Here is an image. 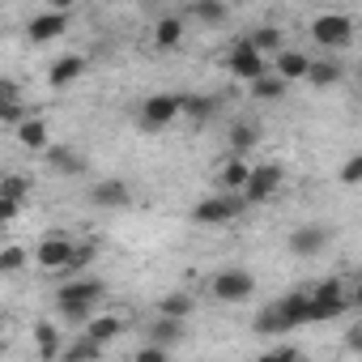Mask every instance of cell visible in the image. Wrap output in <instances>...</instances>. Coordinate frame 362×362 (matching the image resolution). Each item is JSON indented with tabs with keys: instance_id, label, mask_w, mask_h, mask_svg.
I'll list each match as a JSON object with an SVG mask.
<instances>
[{
	"instance_id": "obj_42",
	"label": "cell",
	"mask_w": 362,
	"mask_h": 362,
	"mask_svg": "<svg viewBox=\"0 0 362 362\" xmlns=\"http://www.w3.org/2000/svg\"><path fill=\"white\" fill-rule=\"evenodd\" d=\"M0 332H5V315H0Z\"/></svg>"
},
{
	"instance_id": "obj_9",
	"label": "cell",
	"mask_w": 362,
	"mask_h": 362,
	"mask_svg": "<svg viewBox=\"0 0 362 362\" xmlns=\"http://www.w3.org/2000/svg\"><path fill=\"white\" fill-rule=\"evenodd\" d=\"M69 256H73V243H69L64 235H47L30 260H35L39 269H47V273H56V269H64V264H69Z\"/></svg>"
},
{
	"instance_id": "obj_12",
	"label": "cell",
	"mask_w": 362,
	"mask_h": 362,
	"mask_svg": "<svg viewBox=\"0 0 362 362\" xmlns=\"http://www.w3.org/2000/svg\"><path fill=\"white\" fill-rule=\"evenodd\" d=\"M328 247V226H298L294 235H290V252L294 256H315V252H324Z\"/></svg>"
},
{
	"instance_id": "obj_24",
	"label": "cell",
	"mask_w": 362,
	"mask_h": 362,
	"mask_svg": "<svg viewBox=\"0 0 362 362\" xmlns=\"http://www.w3.org/2000/svg\"><path fill=\"white\" fill-rule=\"evenodd\" d=\"M98 354H103V345H98L94 337H86V332H81L73 345H60V354H56V358H64V362H81V358H98Z\"/></svg>"
},
{
	"instance_id": "obj_25",
	"label": "cell",
	"mask_w": 362,
	"mask_h": 362,
	"mask_svg": "<svg viewBox=\"0 0 362 362\" xmlns=\"http://www.w3.org/2000/svg\"><path fill=\"white\" fill-rule=\"evenodd\" d=\"M179 111H184L192 124H209L214 103H209V98H201V94H179Z\"/></svg>"
},
{
	"instance_id": "obj_39",
	"label": "cell",
	"mask_w": 362,
	"mask_h": 362,
	"mask_svg": "<svg viewBox=\"0 0 362 362\" xmlns=\"http://www.w3.org/2000/svg\"><path fill=\"white\" fill-rule=\"evenodd\" d=\"M136 358H141V362H162V358H166V345H158V341H153V345L136 349Z\"/></svg>"
},
{
	"instance_id": "obj_36",
	"label": "cell",
	"mask_w": 362,
	"mask_h": 362,
	"mask_svg": "<svg viewBox=\"0 0 362 362\" xmlns=\"http://www.w3.org/2000/svg\"><path fill=\"white\" fill-rule=\"evenodd\" d=\"M0 103H22V86L9 81V77H0Z\"/></svg>"
},
{
	"instance_id": "obj_28",
	"label": "cell",
	"mask_w": 362,
	"mask_h": 362,
	"mask_svg": "<svg viewBox=\"0 0 362 362\" xmlns=\"http://www.w3.org/2000/svg\"><path fill=\"white\" fill-rule=\"evenodd\" d=\"M179 337H184V320H170V315H158V324H153V341L158 345H179Z\"/></svg>"
},
{
	"instance_id": "obj_4",
	"label": "cell",
	"mask_w": 362,
	"mask_h": 362,
	"mask_svg": "<svg viewBox=\"0 0 362 362\" xmlns=\"http://www.w3.org/2000/svg\"><path fill=\"white\" fill-rule=\"evenodd\" d=\"M243 201L247 205H260V201H273L281 192V166L277 162H260V166H247V179H243Z\"/></svg>"
},
{
	"instance_id": "obj_17",
	"label": "cell",
	"mask_w": 362,
	"mask_h": 362,
	"mask_svg": "<svg viewBox=\"0 0 362 362\" xmlns=\"http://www.w3.org/2000/svg\"><path fill=\"white\" fill-rule=\"evenodd\" d=\"M188 18H192V22H205V26H218V22L230 18V9H226V0H192V5H188Z\"/></svg>"
},
{
	"instance_id": "obj_7",
	"label": "cell",
	"mask_w": 362,
	"mask_h": 362,
	"mask_svg": "<svg viewBox=\"0 0 362 362\" xmlns=\"http://www.w3.org/2000/svg\"><path fill=\"white\" fill-rule=\"evenodd\" d=\"M179 119V94H153L141 103V128L158 132V128H170Z\"/></svg>"
},
{
	"instance_id": "obj_6",
	"label": "cell",
	"mask_w": 362,
	"mask_h": 362,
	"mask_svg": "<svg viewBox=\"0 0 362 362\" xmlns=\"http://www.w3.org/2000/svg\"><path fill=\"white\" fill-rule=\"evenodd\" d=\"M214 298L218 303H243V298H252L256 294V277L252 273H243V269H226V273H218L214 277Z\"/></svg>"
},
{
	"instance_id": "obj_40",
	"label": "cell",
	"mask_w": 362,
	"mask_h": 362,
	"mask_svg": "<svg viewBox=\"0 0 362 362\" xmlns=\"http://www.w3.org/2000/svg\"><path fill=\"white\" fill-rule=\"evenodd\" d=\"M77 5V0H47V9H60V13H69Z\"/></svg>"
},
{
	"instance_id": "obj_18",
	"label": "cell",
	"mask_w": 362,
	"mask_h": 362,
	"mask_svg": "<svg viewBox=\"0 0 362 362\" xmlns=\"http://www.w3.org/2000/svg\"><path fill=\"white\" fill-rule=\"evenodd\" d=\"M18 141H22L26 149H47V145H52V136H47V124H43V119H35V115L18 119Z\"/></svg>"
},
{
	"instance_id": "obj_11",
	"label": "cell",
	"mask_w": 362,
	"mask_h": 362,
	"mask_svg": "<svg viewBox=\"0 0 362 362\" xmlns=\"http://www.w3.org/2000/svg\"><path fill=\"white\" fill-rule=\"evenodd\" d=\"M64 30H69V13H60V9L39 13V18H30V26H26L30 43H52V39H60Z\"/></svg>"
},
{
	"instance_id": "obj_26",
	"label": "cell",
	"mask_w": 362,
	"mask_h": 362,
	"mask_svg": "<svg viewBox=\"0 0 362 362\" xmlns=\"http://www.w3.org/2000/svg\"><path fill=\"white\" fill-rule=\"evenodd\" d=\"M35 341H39V354H43V358H56V354H60V328H56L52 320H39V324H35Z\"/></svg>"
},
{
	"instance_id": "obj_2",
	"label": "cell",
	"mask_w": 362,
	"mask_h": 362,
	"mask_svg": "<svg viewBox=\"0 0 362 362\" xmlns=\"http://www.w3.org/2000/svg\"><path fill=\"white\" fill-rule=\"evenodd\" d=\"M107 294V286L98 281V277H77V281H64L60 290H56V307H60V315L69 320V324H86L90 315H94V303Z\"/></svg>"
},
{
	"instance_id": "obj_21",
	"label": "cell",
	"mask_w": 362,
	"mask_h": 362,
	"mask_svg": "<svg viewBox=\"0 0 362 362\" xmlns=\"http://www.w3.org/2000/svg\"><path fill=\"white\" fill-rule=\"evenodd\" d=\"M286 77H277V73H260V77H252V98H264V103H273V98H281L286 94Z\"/></svg>"
},
{
	"instance_id": "obj_29",
	"label": "cell",
	"mask_w": 362,
	"mask_h": 362,
	"mask_svg": "<svg viewBox=\"0 0 362 362\" xmlns=\"http://www.w3.org/2000/svg\"><path fill=\"white\" fill-rule=\"evenodd\" d=\"M256 141H260V128H252L247 119L230 124V149H235V153H247V149H252Z\"/></svg>"
},
{
	"instance_id": "obj_5",
	"label": "cell",
	"mask_w": 362,
	"mask_h": 362,
	"mask_svg": "<svg viewBox=\"0 0 362 362\" xmlns=\"http://www.w3.org/2000/svg\"><path fill=\"white\" fill-rule=\"evenodd\" d=\"M311 39L328 52H341V47L354 43V18L349 13H320L311 22Z\"/></svg>"
},
{
	"instance_id": "obj_38",
	"label": "cell",
	"mask_w": 362,
	"mask_h": 362,
	"mask_svg": "<svg viewBox=\"0 0 362 362\" xmlns=\"http://www.w3.org/2000/svg\"><path fill=\"white\" fill-rule=\"evenodd\" d=\"M18 214H22V205H18V201H9L5 192H0V226H5V222H13Z\"/></svg>"
},
{
	"instance_id": "obj_27",
	"label": "cell",
	"mask_w": 362,
	"mask_h": 362,
	"mask_svg": "<svg viewBox=\"0 0 362 362\" xmlns=\"http://www.w3.org/2000/svg\"><path fill=\"white\" fill-rule=\"evenodd\" d=\"M179 39H184V22L179 18H162L158 22V30H153V47H179Z\"/></svg>"
},
{
	"instance_id": "obj_33",
	"label": "cell",
	"mask_w": 362,
	"mask_h": 362,
	"mask_svg": "<svg viewBox=\"0 0 362 362\" xmlns=\"http://www.w3.org/2000/svg\"><path fill=\"white\" fill-rule=\"evenodd\" d=\"M0 192H5L9 201H18V205H26V192H30V179H22V175H9V179H0Z\"/></svg>"
},
{
	"instance_id": "obj_15",
	"label": "cell",
	"mask_w": 362,
	"mask_h": 362,
	"mask_svg": "<svg viewBox=\"0 0 362 362\" xmlns=\"http://www.w3.org/2000/svg\"><path fill=\"white\" fill-rule=\"evenodd\" d=\"M341 77H345L341 60H328V56H324V60H311V64H307V81H311L315 90H328V86H337Z\"/></svg>"
},
{
	"instance_id": "obj_41",
	"label": "cell",
	"mask_w": 362,
	"mask_h": 362,
	"mask_svg": "<svg viewBox=\"0 0 362 362\" xmlns=\"http://www.w3.org/2000/svg\"><path fill=\"white\" fill-rule=\"evenodd\" d=\"M269 358H298V349H294V345H281V349H273Z\"/></svg>"
},
{
	"instance_id": "obj_30",
	"label": "cell",
	"mask_w": 362,
	"mask_h": 362,
	"mask_svg": "<svg viewBox=\"0 0 362 362\" xmlns=\"http://www.w3.org/2000/svg\"><path fill=\"white\" fill-rule=\"evenodd\" d=\"M247 43H252L260 56H277V52H281V30H273V26H260V30H256Z\"/></svg>"
},
{
	"instance_id": "obj_13",
	"label": "cell",
	"mask_w": 362,
	"mask_h": 362,
	"mask_svg": "<svg viewBox=\"0 0 362 362\" xmlns=\"http://www.w3.org/2000/svg\"><path fill=\"white\" fill-rule=\"evenodd\" d=\"M86 69H90V60L73 52V56H60V60L52 64V73H47V81H52V90H64V86H73V81H77V77H81Z\"/></svg>"
},
{
	"instance_id": "obj_3",
	"label": "cell",
	"mask_w": 362,
	"mask_h": 362,
	"mask_svg": "<svg viewBox=\"0 0 362 362\" xmlns=\"http://www.w3.org/2000/svg\"><path fill=\"white\" fill-rule=\"evenodd\" d=\"M243 209H247L243 192H214V197H205V201L192 209V222H197V226H230Z\"/></svg>"
},
{
	"instance_id": "obj_16",
	"label": "cell",
	"mask_w": 362,
	"mask_h": 362,
	"mask_svg": "<svg viewBox=\"0 0 362 362\" xmlns=\"http://www.w3.org/2000/svg\"><path fill=\"white\" fill-rule=\"evenodd\" d=\"M47 166H52V170H60V175H81V170H86L81 153H77V149H69V145H47Z\"/></svg>"
},
{
	"instance_id": "obj_35",
	"label": "cell",
	"mask_w": 362,
	"mask_h": 362,
	"mask_svg": "<svg viewBox=\"0 0 362 362\" xmlns=\"http://www.w3.org/2000/svg\"><path fill=\"white\" fill-rule=\"evenodd\" d=\"M358 179H362V153H349L345 158V166H341V184H358Z\"/></svg>"
},
{
	"instance_id": "obj_10",
	"label": "cell",
	"mask_w": 362,
	"mask_h": 362,
	"mask_svg": "<svg viewBox=\"0 0 362 362\" xmlns=\"http://www.w3.org/2000/svg\"><path fill=\"white\" fill-rule=\"evenodd\" d=\"M90 201L98 209H124L132 201V188L124 184V179H98V184L90 188Z\"/></svg>"
},
{
	"instance_id": "obj_19",
	"label": "cell",
	"mask_w": 362,
	"mask_h": 362,
	"mask_svg": "<svg viewBox=\"0 0 362 362\" xmlns=\"http://www.w3.org/2000/svg\"><path fill=\"white\" fill-rule=\"evenodd\" d=\"M119 332H124V320H119V315H90V320H86V337H94L98 345L115 341Z\"/></svg>"
},
{
	"instance_id": "obj_14",
	"label": "cell",
	"mask_w": 362,
	"mask_h": 362,
	"mask_svg": "<svg viewBox=\"0 0 362 362\" xmlns=\"http://www.w3.org/2000/svg\"><path fill=\"white\" fill-rule=\"evenodd\" d=\"M273 307L281 311L286 328H303V324H307V290H290V294H286V298H277Z\"/></svg>"
},
{
	"instance_id": "obj_8",
	"label": "cell",
	"mask_w": 362,
	"mask_h": 362,
	"mask_svg": "<svg viewBox=\"0 0 362 362\" xmlns=\"http://www.w3.org/2000/svg\"><path fill=\"white\" fill-rule=\"evenodd\" d=\"M226 69L239 77V81H252V77H260V73H269V56H260L252 43H239L230 56H226Z\"/></svg>"
},
{
	"instance_id": "obj_37",
	"label": "cell",
	"mask_w": 362,
	"mask_h": 362,
	"mask_svg": "<svg viewBox=\"0 0 362 362\" xmlns=\"http://www.w3.org/2000/svg\"><path fill=\"white\" fill-rule=\"evenodd\" d=\"M0 119H5V124H18V119H26V107H22V103H0Z\"/></svg>"
},
{
	"instance_id": "obj_20",
	"label": "cell",
	"mask_w": 362,
	"mask_h": 362,
	"mask_svg": "<svg viewBox=\"0 0 362 362\" xmlns=\"http://www.w3.org/2000/svg\"><path fill=\"white\" fill-rule=\"evenodd\" d=\"M307 64H311V56H303V52H277V77H286V81L307 77Z\"/></svg>"
},
{
	"instance_id": "obj_31",
	"label": "cell",
	"mask_w": 362,
	"mask_h": 362,
	"mask_svg": "<svg viewBox=\"0 0 362 362\" xmlns=\"http://www.w3.org/2000/svg\"><path fill=\"white\" fill-rule=\"evenodd\" d=\"M26 264H30L26 247H5V252H0V273H22Z\"/></svg>"
},
{
	"instance_id": "obj_32",
	"label": "cell",
	"mask_w": 362,
	"mask_h": 362,
	"mask_svg": "<svg viewBox=\"0 0 362 362\" xmlns=\"http://www.w3.org/2000/svg\"><path fill=\"white\" fill-rule=\"evenodd\" d=\"M256 332H269V337H273V332H290V328H286V320H281L277 307H264V311L256 315Z\"/></svg>"
},
{
	"instance_id": "obj_34",
	"label": "cell",
	"mask_w": 362,
	"mask_h": 362,
	"mask_svg": "<svg viewBox=\"0 0 362 362\" xmlns=\"http://www.w3.org/2000/svg\"><path fill=\"white\" fill-rule=\"evenodd\" d=\"M90 260H94V243H81V247H73V256H69V264H64V269H69V273H81Z\"/></svg>"
},
{
	"instance_id": "obj_1",
	"label": "cell",
	"mask_w": 362,
	"mask_h": 362,
	"mask_svg": "<svg viewBox=\"0 0 362 362\" xmlns=\"http://www.w3.org/2000/svg\"><path fill=\"white\" fill-rule=\"evenodd\" d=\"M354 303H358V294H349V286H345L341 277H328V281H320L315 290H307V324L341 320Z\"/></svg>"
},
{
	"instance_id": "obj_22",
	"label": "cell",
	"mask_w": 362,
	"mask_h": 362,
	"mask_svg": "<svg viewBox=\"0 0 362 362\" xmlns=\"http://www.w3.org/2000/svg\"><path fill=\"white\" fill-rule=\"evenodd\" d=\"M243 179H247V162H243V158H230V162L218 170V188H222V192H239Z\"/></svg>"
},
{
	"instance_id": "obj_23",
	"label": "cell",
	"mask_w": 362,
	"mask_h": 362,
	"mask_svg": "<svg viewBox=\"0 0 362 362\" xmlns=\"http://www.w3.org/2000/svg\"><path fill=\"white\" fill-rule=\"evenodd\" d=\"M192 311H197V298L192 294H166L158 303V315H170V320H188Z\"/></svg>"
}]
</instances>
